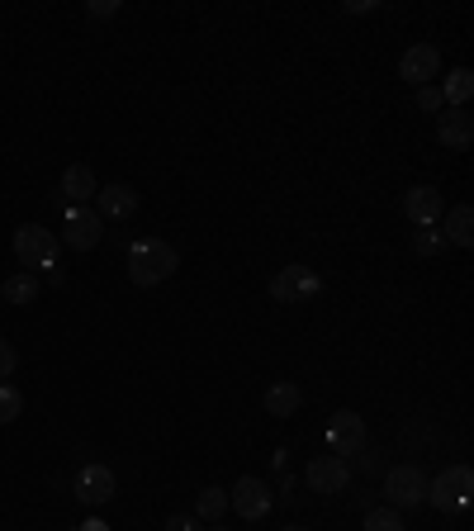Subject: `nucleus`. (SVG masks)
<instances>
[{
	"label": "nucleus",
	"mask_w": 474,
	"mask_h": 531,
	"mask_svg": "<svg viewBox=\"0 0 474 531\" xmlns=\"http://www.w3.org/2000/svg\"><path fill=\"white\" fill-rule=\"evenodd\" d=\"M228 513V489H200V498H195V517L200 522H219V517Z\"/></svg>",
	"instance_id": "obj_19"
},
{
	"label": "nucleus",
	"mask_w": 474,
	"mask_h": 531,
	"mask_svg": "<svg viewBox=\"0 0 474 531\" xmlns=\"http://www.w3.org/2000/svg\"><path fill=\"white\" fill-rule=\"evenodd\" d=\"M15 366H19V351L10 347V342H0V380H10V375H15Z\"/></svg>",
	"instance_id": "obj_25"
},
{
	"label": "nucleus",
	"mask_w": 474,
	"mask_h": 531,
	"mask_svg": "<svg viewBox=\"0 0 474 531\" xmlns=\"http://www.w3.org/2000/svg\"><path fill=\"white\" fill-rule=\"evenodd\" d=\"M441 223H446V228H441V238H446V242H456V247H470V242H474V209H470V204L446 209Z\"/></svg>",
	"instance_id": "obj_16"
},
{
	"label": "nucleus",
	"mask_w": 474,
	"mask_h": 531,
	"mask_svg": "<svg viewBox=\"0 0 474 531\" xmlns=\"http://www.w3.org/2000/svg\"><path fill=\"white\" fill-rule=\"evenodd\" d=\"M474 494V470L470 465H451L437 479H427V503L437 513H465V503Z\"/></svg>",
	"instance_id": "obj_2"
},
{
	"label": "nucleus",
	"mask_w": 474,
	"mask_h": 531,
	"mask_svg": "<svg viewBox=\"0 0 474 531\" xmlns=\"http://www.w3.org/2000/svg\"><path fill=\"white\" fill-rule=\"evenodd\" d=\"M285 531H304V527H285Z\"/></svg>",
	"instance_id": "obj_30"
},
{
	"label": "nucleus",
	"mask_w": 474,
	"mask_h": 531,
	"mask_svg": "<svg viewBox=\"0 0 474 531\" xmlns=\"http://www.w3.org/2000/svg\"><path fill=\"white\" fill-rule=\"evenodd\" d=\"M86 15H91V19H110V15H119V0H91V5H86Z\"/></svg>",
	"instance_id": "obj_26"
},
{
	"label": "nucleus",
	"mask_w": 474,
	"mask_h": 531,
	"mask_svg": "<svg viewBox=\"0 0 474 531\" xmlns=\"http://www.w3.org/2000/svg\"><path fill=\"white\" fill-rule=\"evenodd\" d=\"M351 484V465L342 456H313L309 465V489L313 494H342Z\"/></svg>",
	"instance_id": "obj_11"
},
{
	"label": "nucleus",
	"mask_w": 474,
	"mask_h": 531,
	"mask_svg": "<svg viewBox=\"0 0 474 531\" xmlns=\"http://www.w3.org/2000/svg\"><path fill=\"white\" fill-rule=\"evenodd\" d=\"M34 299H38V280L29 271H19L5 280V304H19V309H24V304H34Z\"/></svg>",
	"instance_id": "obj_20"
},
{
	"label": "nucleus",
	"mask_w": 474,
	"mask_h": 531,
	"mask_svg": "<svg viewBox=\"0 0 474 531\" xmlns=\"http://www.w3.org/2000/svg\"><path fill=\"white\" fill-rule=\"evenodd\" d=\"M95 214L100 219H133L138 214V190L133 185H100L95 190Z\"/></svg>",
	"instance_id": "obj_13"
},
{
	"label": "nucleus",
	"mask_w": 474,
	"mask_h": 531,
	"mask_svg": "<svg viewBox=\"0 0 474 531\" xmlns=\"http://www.w3.org/2000/svg\"><path fill=\"white\" fill-rule=\"evenodd\" d=\"M176 266H181V252L171 247V242L162 238H143L128 247V280L133 285H162V280H171L176 275Z\"/></svg>",
	"instance_id": "obj_1"
},
{
	"label": "nucleus",
	"mask_w": 474,
	"mask_h": 531,
	"mask_svg": "<svg viewBox=\"0 0 474 531\" xmlns=\"http://www.w3.org/2000/svg\"><path fill=\"white\" fill-rule=\"evenodd\" d=\"M403 214H408V223H418V228H437L441 214H446V200H441V190H432V185H413L403 195Z\"/></svg>",
	"instance_id": "obj_10"
},
{
	"label": "nucleus",
	"mask_w": 474,
	"mask_h": 531,
	"mask_svg": "<svg viewBox=\"0 0 474 531\" xmlns=\"http://www.w3.org/2000/svg\"><path fill=\"white\" fill-rule=\"evenodd\" d=\"M76 531H110V527H105L100 517H91V522H81V527H76Z\"/></svg>",
	"instance_id": "obj_28"
},
{
	"label": "nucleus",
	"mask_w": 474,
	"mask_h": 531,
	"mask_svg": "<svg viewBox=\"0 0 474 531\" xmlns=\"http://www.w3.org/2000/svg\"><path fill=\"white\" fill-rule=\"evenodd\" d=\"M19 413H24V394H19L15 385H5V380H0V427H5V422H15Z\"/></svg>",
	"instance_id": "obj_22"
},
{
	"label": "nucleus",
	"mask_w": 474,
	"mask_h": 531,
	"mask_svg": "<svg viewBox=\"0 0 474 531\" xmlns=\"http://www.w3.org/2000/svg\"><path fill=\"white\" fill-rule=\"evenodd\" d=\"M437 138L441 147H451V152H465V147L474 143V119L465 110H451L437 119Z\"/></svg>",
	"instance_id": "obj_15"
},
{
	"label": "nucleus",
	"mask_w": 474,
	"mask_h": 531,
	"mask_svg": "<svg viewBox=\"0 0 474 531\" xmlns=\"http://www.w3.org/2000/svg\"><path fill=\"white\" fill-rule=\"evenodd\" d=\"M95 190H100V185H95L91 166H67V171H62V204H67V209H81L86 200H95Z\"/></svg>",
	"instance_id": "obj_14"
},
{
	"label": "nucleus",
	"mask_w": 474,
	"mask_h": 531,
	"mask_svg": "<svg viewBox=\"0 0 474 531\" xmlns=\"http://www.w3.org/2000/svg\"><path fill=\"white\" fill-rule=\"evenodd\" d=\"M271 503H275L271 484L256 475H242L233 489H228V508H237V517H247V522H261V517L271 513Z\"/></svg>",
	"instance_id": "obj_6"
},
{
	"label": "nucleus",
	"mask_w": 474,
	"mask_h": 531,
	"mask_svg": "<svg viewBox=\"0 0 474 531\" xmlns=\"http://www.w3.org/2000/svg\"><path fill=\"white\" fill-rule=\"evenodd\" d=\"M100 238H105V219L95 214V209H67V247L72 252H95L100 247Z\"/></svg>",
	"instance_id": "obj_9"
},
{
	"label": "nucleus",
	"mask_w": 474,
	"mask_h": 531,
	"mask_svg": "<svg viewBox=\"0 0 474 531\" xmlns=\"http://www.w3.org/2000/svg\"><path fill=\"white\" fill-rule=\"evenodd\" d=\"M384 498H389V508H418L427 503V475H422L418 465H394L389 475H384Z\"/></svg>",
	"instance_id": "obj_4"
},
{
	"label": "nucleus",
	"mask_w": 474,
	"mask_h": 531,
	"mask_svg": "<svg viewBox=\"0 0 474 531\" xmlns=\"http://www.w3.org/2000/svg\"><path fill=\"white\" fill-rule=\"evenodd\" d=\"M418 110H446V100H441V86H422V91H418Z\"/></svg>",
	"instance_id": "obj_24"
},
{
	"label": "nucleus",
	"mask_w": 474,
	"mask_h": 531,
	"mask_svg": "<svg viewBox=\"0 0 474 531\" xmlns=\"http://www.w3.org/2000/svg\"><path fill=\"white\" fill-rule=\"evenodd\" d=\"M365 531H403V513L389 508V503H384V508H370V513H365Z\"/></svg>",
	"instance_id": "obj_21"
},
{
	"label": "nucleus",
	"mask_w": 474,
	"mask_h": 531,
	"mask_svg": "<svg viewBox=\"0 0 474 531\" xmlns=\"http://www.w3.org/2000/svg\"><path fill=\"white\" fill-rule=\"evenodd\" d=\"M209 531H228V527H223V522H209Z\"/></svg>",
	"instance_id": "obj_29"
},
{
	"label": "nucleus",
	"mask_w": 474,
	"mask_h": 531,
	"mask_svg": "<svg viewBox=\"0 0 474 531\" xmlns=\"http://www.w3.org/2000/svg\"><path fill=\"white\" fill-rule=\"evenodd\" d=\"M166 531H200L195 517H166Z\"/></svg>",
	"instance_id": "obj_27"
},
{
	"label": "nucleus",
	"mask_w": 474,
	"mask_h": 531,
	"mask_svg": "<svg viewBox=\"0 0 474 531\" xmlns=\"http://www.w3.org/2000/svg\"><path fill=\"white\" fill-rule=\"evenodd\" d=\"M399 76L408 81V86H432V76H441V53L437 43H413L408 53L399 57Z\"/></svg>",
	"instance_id": "obj_8"
},
{
	"label": "nucleus",
	"mask_w": 474,
	"mask_h": 531,
	"mask_svg": "<svg viewBox=\"0 0 474 531\" xmlns=\"http://www.w3.org/2000/svg\"><path fill=\"white\" fill-rule=\"evenodd\" d=\"M299 403H304L299 385H271L266 389V413H271V418H294Z\"/></svg>",
	"instance_id": "obj_18"
},
{
	"label": "nucleus",
	"mask_w": 474,
	"mask_h": 531,
	"mask_svg": "<svg viewBox=\"0 0 474 531\" xmlns=\"http://www.w3.org/2000/svg\"><path fill=\"white\" fill-rule=\"evenodd\" d=\"M57 252H62V242H57L48 228H38V223L15 228V257H19V266H24L29 275H34V271H53Z\"/></svg>",
	"instance_id": "obj_3"
},
{
	"label": "nucleus",
	"mask_w": 474,
	"mask_h": 531,
	"mask_svg": "<svg viewBox=\"0 0 474 531\" xmlns=\"http://www.w3.org/2000/svg\"><path fill=\"white\" fill-rule=\"evenodd\" d=\"M313 294H323V275L313 271V266H285V271L271 280L275 304H304Z\"/></svg>",
	"instance_id": "obj_5"
},
{
	"label": "nucleus",
	"mask_w": 474,
	"mask_h": 531,
	"mask_svg": "<svg viewBox=\"0 0 474 531\" xmlns=\"http://www.w3.org/2000/svg\"><path fill=\"white\" fill-rule=\"evenodd\" d=\"M328 446L332 456H356V451H365V422L361 413H351V408H342V413H332L328 418Z\"/></svg>",
	"instance_id": "obj_7"
},
{
	"label": "nucleus",
	"mask_w": 474,
	"mask_h": 531,
	"mask_svg": "<svg viewBox=\"0 0 474 531\" xmlns=\"http://www.w3.org/2000/svg\"><path fill=\"white\" fill-rule=\"evenodd\" d=\"M413 252H418V257H437V252H446V238H441V228H418V238H413Z\"/></svg>",
	"instance_id": "obj_23"
},
{
	"label": "nucleus",
	"mask_w": 474,
	"mask_h": 531,
	"mask_svg": "<svg viewBox=\"0 0 474 531\" xmlns=\"http://www.w3.org/2000/svg\"><path fill=\"white\" fill-rule=\"evenodd\" d=\"M114 470L110 465H86L81 475H76V498L86 503V508H100V503H110L114 498Z\"/></svg>",
	"instance_id": "obj_12"
},
{
	"label": "nucleus",
	"mask_w": 474,
	"mask_h": 531,
	"mask_svg": "<svg viewBox=\"0 0 474 531\" xmlns=\"http://www.w3.org/2000/svg\"><path fill=\"white\" fill-rule=\"evenodd\" d=\"M470 95H474V72H470V67H456V72L441 81V100H446L451 110H465V105H470Z\"/></svg>",
	"instance_id": "obj_17"
}]
</instances>
